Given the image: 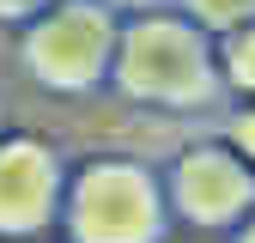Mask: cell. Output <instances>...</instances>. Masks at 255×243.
<instances>
[{
	"label": "cell",
	"mask_w": 255,
	"mask_h": 243,
	"mask_svg": "<svg viewBox=\"0 0 255 243\" xmlns=\"http://www.w3.org/2000/svg\"><path fill=\"white\" fill-rule=\"evenodd\" d=\"M110 85L152 110H201L219 79V49L188 12H140L122 24Z\"/></svg>",
	"instance_id": "obj_1"
},
{
	"label": "cell",
	"mask_w": 255,
	"mask_h": 243,
	"mask_svg": "<svg viewBox=\"0 0 255 243\" xmlns=\"http://www.w3.org/2000/svg\"><path fill=\"white\" fill-rule=\"evenodd\" d=\"M116 43H122V18L110 0H55L24 24L18 61L43 91H98L116 67Z\"/></svg>",
	"instance_id": "obj_2"
},
{
	"label": "cell",
	"mask_w": 255,
	"mask_h": 243,
	"mask_svg": "<svg viewBox=\"0 0 255 243\" xmlns=\"http://www.w3.org/2000/svg\"><path fill=\"white\" fill-rule=\"evenodd\" d=\"M61 219L73 243H158L170 225V195L128 158H91L67 176Z\"/></svg>",
	"instance_id": "obj_3"
},
{
	"label": "cell",
	"mask_w": 255,
	"mask_h": 243,
	"mask_svg": "<svg viewBox=\"0 0 255 243\" xmlns=\"http://www.w3.org/2000/svg\"><path fill=\"white\" fill-rule=\"evenodd\" d=\"M170 213L195 231H231L255 213V164L231 140L188 146L170 170Z\"/></svg>",
	"instance_id": "obj_4"
},
{
	"label": "cell",
	"mask_w": 255,
	"mask_h": 243,
	"mask_svg": "<svg viewBox=\"0 0 255 243\" xmlns=\"http://www.w3.org/2000/svg\"><path fill=\"white\" fill-rule=\"evenodd\" d=\"M67 170L55 146L43 140H0V237H37L49 219H61Z\"/></svg>",
	"instance_id": "obj_5"
},
{
	"label": "cell",
	"mask_w": 255,
	"mask_h": 243,
	"mask_svg": "<svg viewBox=\"0 0 255 243\" xmlns=\"http://www.w3.org/2000/svg\"><path fill=\"white\" fill-rule=\"evenodd\" d=\"M219 79L243 98H255V18L237 30H219Z\"/></svg>",
	"instance_id": "obj_6"
},
{
	"label": "cell",
	"mask_w": 255,
	"mask_h": 243,
	"mask_svg": "<svg viewBox=\"0 0 255 243\" xmlns=\"http://www.w3.org/2000/svg\"><path fill=\"white\" fill-rule=\"evenodd\" d=\"M176 6L195 18L201 30H213V37H219V30H237V24L255 18V0H176Z\"/></svg>",
	"instance_id": "obj_7"
},
{
	"label": "cell",
	"mask_w": 255,
	"mask_h": 243,
	"mask_svg": "<svg viewBox=\"0 0 255 243\" xmlns=\"http://www.w3.org/2000/svg\"><path fill=\"white\" fill-rule=\"evenodd\" d=\"M225 140H231V146H237V152H243V158H249V164H255V104H249V110H237V116H231V128H225Z\"/></svg>",
	"instance_id": "obj_8"
},
{
	"label": "cell",
	"mask_w": 255,
	"mask_h": 243,
	"mask_svg": "<svg viewBox=\"0 0 255 243\" xmlns=\"http://www.w3.org/2000/svg\"><path fill=\"white\" fill-rule=\"evenodd\" d=\"M43 6H55V0H0V24H30Z\"/></svg>",
	"instance_id": "obj_9"
},
{
	"label": "cell",
	"mask_w": 255,
	"mask_h": 243,
	"mask_svg": "<svg viewBox=\"0 0 255 243\" xmlns=\"http://www.w3.org/2000/svg\"><path fill=\"white\" fill-rule=\"evenodd\" d=\"M110 6H116V12H158L164 0H110Z\"/></svg>",
	"instance_id": "obj_10"
},
{
	"label": "cell",
	"mask_w": 255,
	"mask_h": 243,
	"mask_svg": "<svg viewBox=\"0 0 255 243\" xmlns=\"http://www.w3.org/2000/svg\"><path fill=\"white\" fill-rule=\"evenodd\" d=\"M237 243H255V213L243 219V231H237Z\"/></svg>",
	"instance_id": "obj_11"
}]
</instances>
